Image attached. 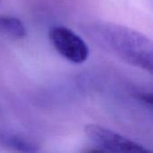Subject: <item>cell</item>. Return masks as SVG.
<instances>
[{
  "mask_svg": "<svg viewBox=\"0 0 153 153\" xmlns=\"http://www.w3.org/2000/svg\"><path fill=\"white\" fill-rule=\"evenodd\" d=\"M49 40L56 52L67 61L73 64L84 63L90 55V49L86 42L71 29L56 25L50 28Z\"/></svg>",
  "mask_w": 153,
  "mask_h": 153,
  "instance_id": "cell-2",
  "label": "cell"
},
{
  "mask_svg": "<svg viewBox=\"0 0 153 153\" xmlns=\"http://www.w3.org/2000/svg\"><path fill=\"white\" fill-rule=\"evenodd\" d=\"M136 97L141 102H143L146 106H148L150 108L152 107L153 98L152 93H150V92H140V93L136 94Z\"/></svg>",
  "mask_w": 153,
  "mask_h": 153,
  "instance_id": "cell-6",
  "label": "cell"
},
{
  "mask_svg": "<svg viewBox=\"0 0 153 153\" xmlns=\"http://www.w3.org/2000/svg\"><path fill=\"white\" fill-rule=\"evenodd\" d=\"M1 2H2V0H0V4H1Z\"/></svg>",
  "mask_w": 153,
  "mask_h": 153,
  "instance_id": "cell-7",
  "label": "cell"
},
{
  "mask_svg": "<svg viewBox=\"0 0 153 153\" xmlns=\"http://www.w3.org/2000/svg\"><path fill=\"white\" fill-rule=\"evenodd\" d=\"M0 142L4 146L18 152H35L39 150L38 145L33 141L18 134L9 132L1 133Z\"/></svg>",
  "mask_w": 153,
  "mask_h": 153,
  "instance_id": "cell-4",
  "label": "cell"
},
{
  "mask_svg": "<svg viewBox=\"0 0 153 153\" xmlns=\"http://www.w3.org/2000/svg\"><path fill=\"white\" fill-rule=\"evenodd\" d=\"M0 31L14 39H22L27 34L23 22L14 16L0 15Z\"/></svg>",
  "mask_w": 153,
  "mask_h": 153,
  "instance_id": "cell-5",
  "label": "cell"
},
{
  "mask_svg": "<svg viewBox=\"0 0 153 153\" xmlns=\"http://www.w3.org/2000/svg\"><path fill=\"white\" fill-rule=\"evenodd\" d=\"M94 32L99 39L121 59L152 74V42L144 34L110 22L96 24Z\"/></svg>",
  "mask_w": 153,
  "mask_h": 153,
  "instance_id": "cell-1",
  "label": "cell"
},
{
  "mask_svg": "<svg viewBox=\"0 0 153 153\" xmlns=\"http://www.w3.org/2000/svg\"><path fill=\"white\" fill-rule=\"evenodd\" d=\"M84 133L94 146L104 152L140 153L151 152L143 145L98 125L86 126Z\"/></svg>",
  "mask_w": 153,
  "mask_h": 153,
  "instance_id": "cell-3",
  "label": "cell"
}]
</instances>
